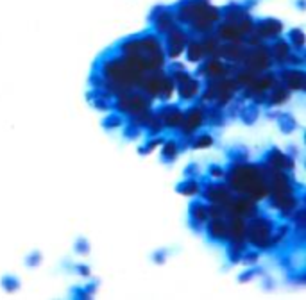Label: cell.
Segmentation results:
<instances>
[{
    "label": "cell",
    "mask_w": 306,
    "mask_h": 300,
    "mask_svg": "<svg viewBox=\"0 0 306 300\" xmlns=\"http://www.w3.org/2000/svg\"><path fill=\"white\" fill-rule=\"evenodd\" d=\"M233 70V66L224 64L220 61V57H208L203 63V66L199 68V74L206 77V79H222L226 75H229V72Z\"/></svg>",
    "instance_id": "cell-9"
},
{
    "label": "cell",
    "mask_w": 306,
    "mask_h": 300,
    "mask_svg": "<svg viewBox=\"0 0 306 300\" xmlns=\"http://www.w3.org/2000/svg\"><path fill=\"white\" fill-rule=\"evenodd\" d=\"M190 220L195 227H203L208 221V204L203 200H195L190 204Z\"/></svg>",
    "instance_id": "cell-16"
},
{
    "label": "cell",
    "mask_w": 306,
    "mask_h": 300,
    "mask_svg": "<svg viewBox=\"0 0 306 300\" xmlns=\"http://www.w3.org/2000/svg\"><path fill=\"white\" fill-rule=\"evenodd\" d=\"M176 191L184 195V197H193V195H197L201 191V184H199L195 179H184L183 182H179L178 188H176Z\"/></svg>",
    "instance_id": "cell-21"
},
{
    "label": "cell",
    "mask_w": 306,
    "mask_h": 300,
    "mask_svg": "<svg viewBox=\"0 0 306 300\" xmlns=\"http://www.w3.org/2000/svg\"><path fill=\"white\" fill-rule=\"evenodd\" d=\"M238 116L242 118V122L245 123V125H252V123L258 120V116H260V108H258V104L251 102V104H247V106H242V108L238 109Z\"/></svg>",
    "instance_id": "cell-19"
},
{
    "label": "cell",
    "mask_w": 306,
    "mask_h": 300,
    "mask_svg": "<svg viewBox=\"0 0 306 300\" xmlns=\"http://www.w3.org/2000/svg\"><path fill=\"white\" fill-rule=\"evenodd\" d=\"M224 177L227 186L238 195H245L252 200H262L269 195L265 172L262 164H247V163H231Z\"/></svg>",
    "instance_id": "cell-1"
},
{
    "label": "cell",
    "mask_w": 306,
    "mask_h": 300,
    "mask_svg": "<svg viewBox=\"0 0 306 300\" xmlns=\"http://www.w3.org/2000/svg\"><path fill=\"white\" fill-rule=\"evenodd\" d=\"M140 131H142V127L134 125V123H129L127 127L123 129V136L127 139H136L140 136Z\"/></svg>",
    "instance_id": "cell-29"
},
{
    "label": "cell",
    "mask_w": 306,
    "mask_h": 300,
    "mask_svg": "<svg viewBox=\"0 0 306 300\" xmlns=\"http://www.w3.org/2000/svg\"><path fill=\"white\" fill-rule=\"evenodd\" d=\"M277 123H279V127H281V131L285 134H290L294 129L297 127V123H296V120L292 118L290 114H281V113H277Z\"/></svg>",
    "instance_id": "cell-24"
},
{
    "label": "cell",
    "mask_w": 306,
    "mask_h": 300,
    "mask_svg": "<svg viewBox=\"0 0 306 300\" xmlns=\"http://www.w3.org/2000/svg\"><path fill=\"white\" fill-rule=\"evenodd\" d=\"M75 250L79 252V254H88L90 252V245H88V241L86 240H77V243H75Z\"/></svg>",
    "instance_id": "cell-34"
},
{
    "label": "cell",
    "mask_w": 306,
    "mask_h": 300,
    "mask_svg": "<svg viewBox=\"0 0 306 300\" xmlns=\"http://www.w3.org/2000/svg\"><path fill=\"white\" fill-rule=\"evenodd\" d=\"M242 66L252 70L254 74H262L272 66V57H271V50L263 47V43L256 45L254 49H247L245 55L242 59Z\"/></svg>",
    "instance_id": "cell-4"
},
{
    "label": "cell",
    "mask_w": 306,
    "mask_h": 300,
    "mask_svg": "<svg viewBox=\"0 0 306 300\" xmlns=\"http://www.w3.org/2000/svg\"><path fill=\"white\" fill-rule=\"evenodd\" d=\"M2 284H4L5 290H9V291H15L16 288H20V280L15 279V277H5L4 280H2Z\"/></svg>",
    "instance_id": "cell-32"
},
{
    "label": "cell",
    "mask_w": 306,
    "mask_h": 300,
    "mask_svg": "<svg viewBox=\"0 0 306 300\" xmlns=\"http://www.w3.org/2000/svg\"><path fill=\"white\" fill-rule=\"evenodd\" d=\"M229 159L231 163H247L249 161V152L245 147H235L229 150Z\"/></svg>",
    "instance_id": "cell-25"
},
{
    "label": "cell",
    "mask_w": 306,
    "mask_h": 300,
    "mask_svg": "<svg viewBox=\"0 0 306 300\" xmlns=\"http://www.w3.org/2000/svg\"><path fill=\"white\" fill-rule=\"evenodd\" d=\"M256 272H258V270H249V272H244L245 275H240V277H238V280H240V282H247V280H249V279H252V275H254Z\"/></svg>",
    "instance_id": "cell-35"
},
{
    "label": "cell",
    "mask_w": 306,
    "mask_h": 300,
    "mask_svg": "<svg viewBox=\"0 0 306 300\" xmlns=\"http://www.w3.org/2000/svg\"><path fill=\"white\" fill-rule=\"evenodd\" d=\"M40 254H34V256H31L29 257V261H27V265L29 266H32V265H40Z\"/></svg>",
    "instance_id": "cell-36"
},
{
    "label": "cell",
    "mask_w": 306,
    "mask_h": 300,
    "mask_svg": "<svg viewBox=\"0 0 306 300\" xmlns=\"http://www.w3.org/2000/svg\"><path fill=\"white\" fill-rule=\"evenodd\" d=\"M288 95H290V91L279 81H276L274 86L267 91V104L269 106H281V104H285L288 100Z\"/></svg>",
    "instance_id": "cell-14"
},
{
    "label": "cell",
    "mask_w": 306,
    "mask_h": 300,
    "mask_svg": "<svg viewBox=\"0 0 306 300\" xmlns=\"http://www.w3.org/2000/svg\"><path fill=\"white\" fill-rule=\"evenodd\" d=\"M279 82L285 86L288 91H303L306 86V75L301 68L290 66V68H283L279 72Z\"/></svg>",
    "instance_id": "cell-7"
},
{
    "label": "cell",
    "mask_w": 306,
    "mask_h": 300,
    "mask_svg": "<svg viewBox=\"0 0 306 300\" xmlns=\"http://www.w3.org/2000/svg\"><path fill=\"white\" fill-rule=\"evenodd\" d=\"M240 261H244L245 265H256L258 263V252L256 250H244V254H242V257H240Z\"/></svg>",
    "instance_id": "cell-30"
},
{
    "label": "cell",
    "mask_w": 306,
    "mask_h": 300,
    "mask_svg": "<svg viewBox=\"0 0 306 300\" xmlns=\"http://www.w3.org/2000/svg\"><path fill=\"white\" fill-rule=\"evenodd\" d=\"M281 29L283 25L276 20H265V22H260L256 30V34L262 38V40H267V38H277V36L281 34Z\"/></svg>",
    "instance_id": "cell-15"
},
{
    "label": "cell",
    "mask_w": 306,
    "mask_h": 300,
    "mask_svg": "<svg viewBox=\"0 0 306 300\" xmlns=\"http://www.w3.org/2000/svg\"><path fill=\"white\" fill-rule=\"evenodd\" d=\"M204 123L212 125V127H222L226 123V111L220 106H206V114H204Z\"/></svg>",
    "instance_id": "cell-17"
},
{
    "label": "cell",
    "mask_w": 306,
    "mask_h": 300,
    "mask_svg": "<svg viewBox=\"0 0 306 300\" xmlns=\"http://www.w3.org/2000/svg\"><path fill=\"white\" fill-rule=\"evenodd\" d=\"M208 173H210L213 179H222L224 173H226V170H224L222 166H218V164H212V166L208 168Z\"/></svg>",
    "instance_id": "cell-33"
},
{
    "label": "cell",
    "mask_w": 306,
    "mask_h": 300,
    "mask_svg": "<svg viewBox=\"0 0 306 300\" xmlns=\"http://www.w3.org/2000/svg\"><path fill=\"white\" fill-rule=\"evenodd\" d=\"M92 104H93V108H97L99 111H109V109H113V106L108 104V99H102V97H95Z\"/></svg>",
    "instance_id": "cell-31"
},
{
    "label": "cell",
    "mask_w": 306,
    "mask_h": 300,
    "mask_svg": "<svg viewBox=\"0 0 306 300\" xmlns=\"http://www.w3.org/2000/svg\"><path fill=\"white\" fill-rule=\"evenodd\" d=\"M165 139L161 138V136H153V138L149 139L147 143H145V147L140 148V154H149V152H153L154 148L158 147V145H161Z\"/></svg>",
    "instance_id": "cell-27"
},
{
    "label": "cell",
    "mask_w": 306,
    "mask_h": 300,
    "mask_svg": "<svg viewBox=\"0 0 306 300\" xmlns=\"http://www.w3.org/2000/svg\"><path fill=\"white\" fill-rule=\"evenodd\" d=\"M113 108L119 109L123 114H134L151 108V99L147 95H143L140 89H136V91L129 89V91L117 95V102L113 104Z\"/></svg>",
    "instance_id": "cell-3"
},
{
    "label": "cell",
    "mask_w": 306,
    "mask_h": 300,
    "mask_svg": "<svg viewBox=\"0 0 306 300\" xmlns=\"http://www.w3.org/2000/svg\"><path fill=\"white\" fill-rule=\"evenodd\" d=\"M290 52H292L290 45L286 43V41H283V40H277V41H274V45H272L271 57H272V61H276V63L285 64L286 57L290 55Z\"/></svg>",
    "instance_id": "cell-18"
},
{
    "label": "cell",
    "mask_w": 306,
    "mask_h": 300,
    "mask_svg": "<svg viewBox=\"0 0 306 300\" xmlns=\"http://www.w3.org/2000/svg\"><path fill=\"white\" fill-rule=\"evenodd\" d=\"M156 114L159 116V120L163 123V127L179 129V125L183 122L184 111H181L176 104H165V106H161V108L158 109V113Z\"/></svg>",
    "instance_id": "cell-10"
},
{
    "label": "cell",
    "mask_w": 306,
    "mask_h": 300,
    "mask_svg": "<svg viewBox=\"0 0 306 300\" xmlns=\"http://www.w3.org/2000/svg\"><path fill=\"white\" fill-rule=\"evenodd\" d=\"M265 159H267V166L277 168V170H285V172H290V170H294V166H296L294 158L283 154L281 150H277V148H271V150L267 152Z\"/></svg>",
    "instance_id": "cell-11"
},
{
    "label": "cell",
    "mask_w": 306,
    "mask_h": 300,
    "mask_svg": "<svg viewBox=\"0 0 306 300\" xmlns=\"http://www.w3.org/2000/svg\"><path fill=\"white\" fill-rule=\"evenodd\" d=\"M204 114H206V106L204 104H197L193 106L183 114V122L179 125V133L183 138H190L192 134H195L199 127L204 125Z\"/></svg>",
    "instance_id": "cell-5"
},
{
    "label": "cell",
    "mask_w": 306,
    "mask_h": 300,
    "mask_svg": "<svg viewBox=\"0 0 306 300\" xmlns=\"http://www.w3.org/2000/svg\"><path fill=\"white\" fill-rule=\"evenodd\" d=\"M102 125L106 129H109V131H113V129H120L123 125V118L120 116V114L111 113V114H108V116L104 118Z\"/></svg>",
    "instance_id": "cell-26"
},
{
    "label": "cell",
    "mask_w": 306,
    "mask_h": 300,
    "mask_svg": "<svg viewBox=\"0 0 306 300\" xmlns=\"http://www.w3.org/2000/svg\"><path fill=\"white\" fill-rule=\"evenodd\" d=\"M186 55H188V61H192V63H199V61L204 59V50H203V45L199 40H188L186 41Z\"/></svg>",
    "instance_id": "cell-20"
},
{
    "label": "cell",
    "mask_w": 306,
    "mask_h": 300,
    "mask_svg": "<svg viewBox=\"0 0 306 300\" xmlns=\"http://www.w3.org/2000/svg\"><path fill=\"white\" fill-rule=\"evenodd\" d=\"M163 148H161V156H163V161L172 163L174 159L178 158L179 154V143L176 139H167V141L161 143Z\"/></svg>",
    "instance_id": "cell-22"
},
{
    "label": "cell",
    "mask_w": 306,
    "mask_h": 300,
    "mask_svg": "<svg viewBox=\"0 0 306 300\" xmlns=\"http://www.w3.org/2000/svg\"><path fill=\"white\" fill-rule=\"evenodd\" d=\"M77 270H79L81 273H83V275H90V268H88V266L79 265V266H77Z\"/></svg>",
    "instance_id": "cell-37"
},
{
    "label": "cell",
    "mask_w": 306,
    "mask_h": 300,
    "mask_svg": "<svg viewBox=\"0 0 306 300\" xmlns=\"http://www.w3.org/2000/svg\"><path fill=\"white\" fill-rule=\"evenodd\" d=\"M145 129H147L149 136H159V134L163 133V123H161V120H159V116L156 113H153V116H151V120L147 122V125H145Z\"/></svg>",
    "instance_id": "cell-23"
},
{
    "label": "cell",
    "mask_w": 306,
    "mask_h": 300,
    "mask_svg": "<svg viewBox=\"0 0 306 300\" xmlns=\"http://www.w3.org/2000/svg\"><path fill=\"white\" fill-rule=\"evenodd\" d=\"M290 41L292 45H294V49L296 50H301L303 45H305V36H303V32L299 29H294L290 32Z\"/></svg>",
    "instance_id": "cell-28"
},
{
    "label": "cell",
    "mask_w": 306,
    "mask_h": 300,
    "mask_svg": "<svg viewBox=\"0 0 306 300\" xmlns=\"http://www.w3.org/2000/svg\"><path fill=\"white\" fill-rule=\"evenodd\" d=\"M206 225V234L213 241H226L227 240V223L226 218H210L204 223Z\"/></svg>",
    "instance_id": "cell-12"
},
{
    "label": "cell",
    "mask_w": 306,
    "mask_h": 300,
    "mask_svg": "<svg viewBox=\"0 0 306 300\" xmlns=\"http://www.w3.org/2000/svg\"><path fill=\"white\" fill-rule=\"evenodd\" d=\"M167 43H165V55L170 57V59H176L179 55L183 54L184 47H186V34H184V30H181L179 27L174 25L172 29L168 30L167 34Z\"/></svg>",
    "instance_id": "cell-6"
},
{
    "label": "cell",
    "mask_w": 306,
    "mask_h": 300,
    "mask_svg": "<svg viewBox=\"0 0 306 300\" xmlns=\"http://www.w3.org/2000/svg\"><path fill=\"white\" fill-rule=\"evenodd\" d=\"M176 89H178V95L181 100H193L197 99V95L201 93V82L190 75L183 82L176 84Z\"/></svg>",
    "instance_id": "cell-13"
},
{
    "label": "cell",
    "mask_w": 306,
    "mask_h": 300,
    "mask_svg": "<svg viewBox=\"0 0 306 300\" xmlns=\"http://www.w3.org/2000/svg\"><path fill=\"white\" fill-rule=\"evenodd\" d=\"M247 223H245V241L249 245L256 246V248H269V240L272 236V231H274V227H272V221L265 217H254L247 218Z\"/></svg>",
    "instance_id": "cell-2"
},
{
    "label": "cell",
    "mask_w": 306,
    "mask_h": 300,
    "mask_svg": "<svg viewBox=\"0 0 306 300\" xmlns=\"http://www.w3.org/2000/svg\"><path fill=\"white\" fill-rule=\"evenodd\" d=\"M203 197L212 204H220V206H226L227 200L231 198V190L227 184H220V182H210L204 188H201Z\"/></svg>",
    "instance_id": "cell-8"
}]
</instances>
